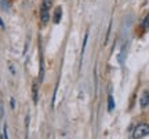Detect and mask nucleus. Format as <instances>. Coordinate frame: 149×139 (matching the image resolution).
I'll return each mask as SVG.
<instances>
[{
	"label": "nucleus",
	"instance_id": "7ed1b4c3",
	"mask_svg": "<svg viewBox=\"0 0 149 139\" xmlns=\"http://www.w3.org/2000/svg\"><path fill=\"white\" fill-rule=\"evenodd\" d=\"M40 19H42V24H47L50 21V12H48V8H40Z\"/></svg>",
	"mask_w": 149,
	"mask_h": 139
},
{
	"label": "nucleus",
	"instance_id": "6e6552de",
	"mask_svg": "<svg viewBox=\"0 0 149 139\" xmlns=\"http://www.w3.org/2000/svg\"><path fill=\"white\" fill-rule=\"evenodd\" d=\"M0 4H1V8L4 11H8V4H7V0H0Z\"/></svg>",
	"mask_w": 149,
	"mask_h": 139
},
{
	"label": "nucleus",
	"instance_id": "9d476101",
	"mask_svg": "<svg viewBox=\"0 0 149 139\" xmlns=\"http://www.w3.org/2000/svg\"><path fill=\"white\" fill-rule=\"evenodd\" d=\"M0 28H1V29H4V22H3L1 18H0Z\"/></svg>",
	"mask_w": 149,
	"mask_h": 139
},
{
	"label": "nucleus",
	"instance_id": "39448f33",
	"mask_svg": "<svg viewBox=\"0 0 149 139\" xmlns=\"http://www.w3.org/2000/svg\"><path fill=\"white\" fill-rule=\"evenodd\" d=\"M113 110H115V99L112 95H109L108 96V112H113Z\"/></svg>",
	"mask_w": 149,
	"mask_h": 139
},
{
	"label": "nucleus",
	"instance_id": "f03ea898",
	"mask_svg": "<svg viewBox=\"0 0 149 139\" xmlns=\"http://www.w3.org/2000/svg\"><path fill=\"white\" fill-rule=\"evenodd\" d=\"M139 106L145 109V107L149 106V92L148 91H144L142 92V95L139 98Z\"/></svg>",
	"mask_w": 149,
	"mask_h": 139
},
{
	"label": "nucleus",
	"instance_id": "20e7f679",
	"mask_svg": "<svg viewBox=\"0 0 149 139\" xmlns=\"http://www.w3.org/2000/svg\"><path fill=\"white\" fill-rule=\"evenodd\" d=\"M61 17H62V7L58 6L55 7V11H54V17H53V22L54 24H59L61 21Z\"/></svg>",
	"mask_w": 149,
	"mask_h": 139
},
{
	"label": "nucleus",
	"instance_id": "423d86ee",
	"mask_svg": "<svg viewBox=\"0 0 149 139\" xmlns=\"http://www.w3.org/2000/svg\"><path fill=\"white\" fill-rule=\"evenodd\" d=\"M32 92H33V102H35V103H37V92H39V84H37V83H35V84H33Z\"/></svg>",
	"mask_w": 149,
	"mask_h": 139
},
{
	"label": "nucleus",
	"instance_id": "9b49d317",
	"mask_svg": "<svg viewBox=\"0 0 149 139\" xmlns=\"http://www.w3.org/2000/svg\"><path fill=\"white\" fill-rule=\"evenodd\" d=\"M14 105H15V102H14V99L11 98V107H14Z\"/></svg>",
	"mask_w": 149,
	"mask_h": 139
},
{
	"label": "nucleus",
	"instance_id": "f257e3e1",
	"mask_svg": "<svg viewBox=\"0 0 149 139\" xmlns=\"http://www.w3.org/2000/svg\"><path fill=\"white\" fill-rule=\"evenodd\" d=\"M149 135V124H138L133 131V138L134 139H141V138H145Z\"/></svg>",
	"mask_w": 149,
	"mask_h": 139
},
{
	"label": "nucleus",
	"instance_id": "1a4fd4ad",
	"mask_svg": "<svg viewBox=\"0 0 149 139\" xmlns=\"http://www.w3.org/2000/svg\"><path fill=\"white\" fill-rule=\"evenodd\" d=\"M1 138H3V139L8 138V135H7V124H4V125H3V134H1Z\"/></svg>",
	"mask_w": 149,
	"mask_h": 139
},
{
	"label": "nucleus",
	"instance_id": "0eeeda50",
	"mask_svg": "<svg viewBox=\"0 0 149 139\" xmlns=\"http://www.w3.org/2000/svg\"><path fill=\"white\" fill-rule=\"evenodd\" d=\"M142 29H145V30L149 29V14L145 17V19L142 21Z\"/></svg>",
	"mask_w": 149,
	"mask_h": 139
}]
</instances>
